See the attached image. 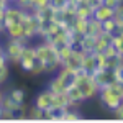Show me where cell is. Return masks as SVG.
<instances>
[{
  "label": "cell",
  "mask_w": 123,
  "mask_h": 123,
  "mask_svg": "<svg viewBox=\"0 0 123 123\" xmlns=\"http://www.w3.org/2000/svg\"><path fill=\"white\" fill-rule=\"evenodd\" d=\"M92 76H94V79L97 80L98 87L112 85L115 80H117V79H115V72L112 69H98V71H95Z\"/></svg>",
  "instance_id": "cell-7"
},
{
  "label": "cell",
  "mask_w": 123,
  "mask_h": 123,
  "mask_svg": "<svg viewBox=\"0 0 123 123\" xmlns=\"http://www.w3.org/2000/svg\"><path fill=\"white\" fill-rule=\"evenodd\" d=\"M8 74H10L8 64H7V66H2V67H0V84L7 82V79H8Z\"/></svg>",
  "instance_id": "cell-32"
},
{
  "label": "cell",
  "mask_w": 123,
  "mask_h": 123,
  "mask_svg": "<svg viewBox=\"0 0 123 123\" xmlns=\"http://www.w3.org/2000/svg\"><path fill=\"white\" fill-rule=\"evenodd\" d=\"M112 44L115 46L117 53L123 57V31H117L113 33V38H112Z\"/></svg>",
  "instance_id": "cell-23"
},
{
  "label": "cell",
  "mask_w": 123,
  "mask_h": 123,
  "mask_svg": "<svg viewBox=\"0 0 123 123\" xmlns=\"http://www.w3.org/2000/svg\"><path fill=\"white\" fill-rule=\"evenodd\" d=\"M87 26H89V20L85 18H79V17H74L72 21H71V30L76 33L77 36H82L87 33Z\"/></svg>",
  "instance_id": "cell-16"
},
{
  "label": "cell",
  "mask_w": 123,
  "mask_h": 123,
  "mask_svg": "<svg viewBox=\"0 0 123 123\" xmlns=\"http://www.w3.org/2000/svg\"><path fill=\"white\" fill-rule=\"evenodd\" d=\"M0 118H2V107H0Z\"/></svg>",
  "instance_id": "cell-41"
},
{
  "label": "cell",
  "mask_w": 123,
  "mask_h": 123,
  "mask_svg": "<svg viewBox=\"0 0 123 123\" xmlns=\"http://www.w3.org/2000/svg\"><path fill=\"white\" fill-rule=\"evenodd\" d=\"M112 38H113V33H105V31H102L98 36H95L94 53H104L105 48L112 44Z\"/></svg>",
  "instance_id": "cell-10"
},
{
  "label": "cell",
  "mask_w": 123,
  "mask_h": 123,
  "mask_svg": "<svg viewBox=\"0 0 123 123\" xmlns=\"http://www.w3.org/2000/svg\"><path fill=\"white\" fill-rule=\"evenodd\" d=\"M94 46H95V36L92 35H82L80 39H79V43H77V46L80 51H84V53H94Z\"/></svg>",
  "instance_id": "cell-15"
},
{
  "label": "cell",
  "mask_w": 123,
  "mask_h": 123,
  "mask_svg": "<svg viewBox=\"0 0 123 123\" xmlns=\"http://www.w3.org/2000/svg\"><path fill=\"white\" fill-rule=\"evenodd\" d=\"M12 2H13V0H12Z\"/></svg>",
  "instance_id": "cell-43"
},
{
  "label": "cell",
  "mask_w": 123,
  "mask_h": 123,
  "mask_svg": "<svg viewBox=\"0 0 123 123\" xmlns=\"http://www.w3.org/2000/svg\"><path fill=\"white\" fill-rule=\"evenodd\" d=\"M115 17V8L112 7H107L105 3H100L94 8V13H92V18H95L97 21H105V20H110Z\"/></svg>",
  "instance_id": "cell-8"
},
{
  "label": "cell",
  "mask_w": 123,
  "mask_h": 123,
  "mask_svg": "<svg viewBox=\"0 0 123 123\" xmlns=\"http://www.w3.org/2000/svg\"><path fill=\"white\" fill-rule=\"evenodd\" d=\"M18 64L23 72L31 74V71L35 69V64H36V48L26 44L25 49H23V54H21V57L18 61Z\"/></svg>",
  "instance_id": "cell-5"
},
{
  "label": "cell",
  "mask_w": 123,
  "mask_h": 123,
  "mask_svg": "<svg viewBox=\"0 0 123 123\" xmlns=\"http://www.w3.org/2000/svg\"><path fill=\"white\" fill-rule=\"evenodd\" d=\"M0 33H5V30H3V25L0 23Z\"/></svg>",
  "instance_id": "cell-39"
},
{
  "label": "cell",
  "mask_w": 123,
  "mask_h": 123,
  "mask_svg": "<svg viewBox=\"0 0 123 123\" xmlns=\"http://www.w3.org/2000/svg\"><path fill=\"white\" fill-rule=\"evenodd\" d=\"M0 107L2 108H8V110H12V112H20L23 107H25V104L23 105H20V104H17V102H13L12 98H10V95L7 94V95H3V98H2V102H0Z\"/></svg>",
  "instance_id": "cell-20"
},
{
  "label": "cell",
  "mask_w": 123,
  "mask_h": 123,
  "mask_svg": "<svg viewBox=\"0 0 123 123\" xmlns=\"http://www.w3.org/2000/svg\"><path fill=\"white\" fill-rule=\"evenodd\" d=\"M67 107H72V105H71V100H69V97H67L66 92L53 95V108H54L56 112H61V110H64Z\"/></svg>",
  "instance_id": "cell-14"
},
{
  "label": "cell",
  "mask_w": 123,
  "mask_h": 123,
  "mask_svg": "<svg viewBox=\"0 0 123 123\" xmlns=\"http://www.w3.org/2000/svg\"><path fill=\"white\" fill-rule=\"evenodd\" d=\"M113 117H115V118H118V120H123V102L113 110Z\"/></svg>",
  "instance_id": "cell-34"
},
{
  "label": "cell",
  "mask_w": 123,
  "mask_h": 123,
  "mask_svg": "<svg viewBox=\"0 0 123 123\" xmlns=\"http://www.w3.org/2000/svg\"><path fill=\"white\" fill-rule=\"evenodd\" d=\"M102 31H105V33H117V23H115V18H110V20L102 21Z\"/></svg>",
  "instance_id": "cell-28"
},
{
  "label": "cell",
  "mask_w": 123,
  "mask_h": 123,
  "mask_svg": "<svg viewBox=\"0 0 123 123\" xmlns=\"http://www.w3.org/2000/svg\"><path fill=\"white\" fill-rule=\"evenodd\" d=\"M53 92L49 90V89H44V90H41L38 95H36V98H35V105L39 107L41 110H46V108H53Z\"/></svg>",
  "instance_id": "cell-9"
},
{
  "label": "cell",
  "mask_w": 123,
  "mask_h": 123,
  "mask_svg": "<svg viewBox=\"0 0 123 123\" xmlns=\"http://www.w3.org/2000/svg\"><path fill=\"white\" fill-rule=\"evenodd\" d=\"M95 56V64H97V71L98 69H107V56L104 53H94Z\"/></svg>",
  "instance_id": "cell-29"
},
{
  "label": "cell",
  "mask_w": 123,
  "mask_h": 123,
  "mask_svg": "<svg viewBox=\"0 0 123 123\" xmlns=\"http://www.w3.org/2000/svg\"><path fill=\"white\" fill-rule=\"evenodd\" d=\"M8 64V61H7V57H5V53L3 51H0V67L2 66H7Z\"/></svg>",
  "instance_id": "cell-37"
},
{
  "label": "cell",
  "mask_w": 123,
  "mask_h": 123,
  "mask_svg": "<svg viewBox=\"0 0 123 123\" xmlns=\"http://www.w3.org/2000/svg\"><path fill=\"white\" fill-rule=\"evenodd\" d=\"M5 33L8 38H15V39H26L25 36V28H23V23L18 21V23H13L5 28Z\"/></svg>",
  "instance_id": "cell-13"
},
{
  "label": "cell",
  "mask_w": 123,
  "mask_h": 123,
  "mask_svg": "<svg viewBox=\"0 0 123 123\" xmlns=\"http://www.w3.org/2000/svg\"><path fill=\"white\" fill-rule=\"evenodd\" d=\"M104 54L107 57H110V56H115L117 54V49H115V46L113 44H110V46H107L105 48V51H104Z\"/></svg>",
  "instance_id": "cell-36"
},
{
  "label": "cell",
  "mask_w": 123,
  "mask_h": 123,
  "mask_svg": "<svg viewBox=\"0 0 123 123\" xmlns=\"http://www.w3.org/2000/svg\"><path fill=\"white\" fill-rule=\"evenodd\" d=\"M80 69H84L85 72L89 74H94L97 71V64H95V56L94 53H84V57H82V66Z\"/></svg>",
  "instance_id": "cell-18"
},
{
  "label": "cell",
  "mask_w": 123,
  "mask_h": 123,
  "mask_svg": "<svg viewBox=\"0 0 123 123\" xmlns=\"http://www.w3.org/2000/svg\"><path fill=\"white\" fill-rule=\"evenodd\" d=\"M82 57H84V51H80L79 48H74L72 53H71V56L67 57V61L62 66H67V67H71V69H74V71H77L82 66Z\"/></svg>",
  "instance_id": "cell-11"
},
{
  "label": "cell",
  "mask_w": 123,
  "mask_h": 123,
  "mask_svg": "<svg viewBox=\"0 0 123 123\" xmlns=\"http://www.w3.org/2000/svg\"><path fill=\"white\" fill-rule=\"evenodd\" d=\"M3 17H5V10L0 8V23H2V25H3Z\"/></svg>",
  "instance_id": "cell-38"
},
{
  "label": "cell",
  "mask_w": 123,
  "mask_h": 123,
  "mask_svg": "<svg viewBox=\"0 0 123 123\" xmlns=\"http://www.w3.org/2000/svg\"><path fill=\"white\" fill-rule=\"evenodd\" d=\"M98 97H100V104L108 110H115L118 105L123 102L122 92H120V82L115 80L112 85L107 87H100L98 90Z\"/></svg>",
  "instance_id": "cell-3"
},
{
  "label": "cell",
  "mask_w": 123,
  "mask_h": 123,
  "mask_svg": "<svg viewBox=\"0 0 123 123\" xmlns=\"http://www.w3.org/2000/svg\"><path fill=\"white\" fill-rule=\"evenodd\" d=\"M28 44V39H15V38H8V41L3 46V53L7 61L12 64H18L20 57L23 54V49Z\"/></svg>",
  "instance_id": "cell-4"
},
{
  "label": "cell",
  "mask_w": 123,
  "mask_h": 123,
  "mask_svg": "<svg viewBox=\"0 0 123 123\" xmlns=\"http://www.w3.org/2000/svg\"><path fill=\"white\" fill-rule=\"evenodd\" d=\"M66 94H67V97H69V100H71V105H79L80 102H84V100H85L82 90H80L76 84H69V85H67Z\"/></svg>",
  "instance_id": "cell-12"
},
{
  "label": "cell",
  "mask_w": 123,
  "mask_h": 123,
  "mask_svg": "<svg viewBox=\"0 0 123 123\" xmlns=\"http://www.w3.org/2000/svg\"><path fill=\"white\" fill-rule=\"evenodd\" d=\"M66 2H79V0H66Z\"/></svg>",
  "instance_id": "cell-40"
},
{
  "label": "cell",
  "mask_w": 123,
  "mask_h": 123,
  "mask_svg": "<svg viewBox=\"0 0 123 123\" xmlns=\"http://www.w3.org/2000/svg\"><path fill=\"white\" fill-rule=\"evenodd\" d=\"M72 49H74V46H71V44H62V46H57V56H59V61H61V66H62V64L67 61V57L71 56Z\"/></svg>",
  "instance_id": "cell-21"
},
{
  "label": "cell",
  "mask_w": 123,
  "mask_h": 123,
  "mask_svg": "<svg viewBox=\"0 0 123 123\" xmlns=\"http://www.w3.org/2000/svg\"><path fill=\"white\" fill-rule=\"evenodd\" d=\"M8 95H10V98H12L13 102H17V104H20V105L25 104V90H23V89H12Z\"/></svg>",
  "instance_id": "cell-25"
},
{
  "label": "cell",
  "mask_w": 123,
  "mask_h": 123,
  "mask_svg": "<svg viewBox=\"0 0 123 123\" xmlns=\"http://www.w3.org/2000/svg\"><path fill=\"white\" fill-rule=\"evenodd\" d=\"M115 23H117V31H123V2L115 8Z\"/></svg>",
  "instance_id": "cell-26"
},
{
  "label": "cell",
  "mask_w": 123,
  "mask_h": 123,
  "mask_svg": "<svg viewBox=\"0 0 123 123\" xmlns=\"http://www.w3.org/2000/svg\"><path fill=\"white\" fill-rule=\"evenodd\" d=\"M25 17V10L18 8L15 3H12L8 8H5V17H3V30L10 26V25H13V23H18L21 21Z\"/></svg>",
  "instance_id": "cell-6"
},
{
  "label": "cell",
  "mask_w": 123,
  "mask_h": 123,
  "mask_svg": "<svg viewBox=\"0 0 123 123\" xmlns=\"http://www.w3.org/2000/svg\"><path fill=\"white\" fill-rule=\"evenodd\" d=\"M0 51H3V46H2V44H0Z\"/></svg>",
  "instance_id": "cell-42"
},
{
  "label": "cell",
  "mask_w": 123,
  "mask_h": 123,
  "mask_svg": "<svg viewBox=\"0 0 123 123\" xmlns=\"http://www.w3.org/2000/svg\"><path fill=\"white\" fill-rule=\"evenodd\" d=\"M123 64V57L117 53L115 56H110L107 57V69H112V71H115V69H118V67Z\"/></svg>",
  "instance_id": "cell-24"
},
{
  "label": "cell",
  "mask_w": 123,
  "mask_h": 123,
  "mask_svg": "<svg viewBox=\"0 0 123 123\" xmlns=\"http://www.w3.org/2000/svg\"><path fill=\"white\" fill-rule=\"evenodd\" d=\"M36 48V61H39L43 66L46 67V72H54L57 71V67L61 66V61L57 56V48L51 43H41Z\"/></svg>",
  "instance_id": "cell-1"
},
{
  "label": "cell",
  "mask_w": 123,
  "mask_h": 123,
  "mask_svg": "<svg viewBox=\"0 0 123 123\" xmlns=\"http://www.w3.org/2000/svg\"><path fill=\"white\" fill-rule=\"evenodd\" d=\"M49 7V0H33V10H41Z\"/></svg>",
  "instance_id": "cell-31"
},
{
  "label": "cell",
  "mask_w": 123,
  "mask_h": 123,
  "mask_svg": "<svg viewBox=\"0 0 123 123\" xmlns=\"http://www.w3.org/2000/svg\"><path fill=\"white\" fill-rule=\"evenodd\" d=\"M72 84H76L77 87L82 90L85 100L97 97V95H98V90H100V87L97 84V80L94 79V76L89 74V72H85L84 69H77L76 72H74V80H72Z\"/></svg>",
  "instance_id": "cell-2"
},
{
  "label": "cell",
  "mask_w": 123,
  "mask_h": 123,
  "mask_svg": "<svg viewBox=\"0 0 123 123\" xmlns=\"http://www.w3.org/2000/svg\"><path fill=\"white\" fill-rule=\"evenodd\" d=\"M48 89L53 92V94H62V92H66V89H67V84L61 79V77H51L49 79V82H48Z\"/></svg>",
  "instance_id": "cell-17"
},
{
  "label": "cell",
  "mask_w": 123,
  "mask_h": 123,
  "mask_svg": "<svg viewBox=\"0 0 123 123\" xmlns=\"http://www.w3.org/2000/svg\"><path fill=\"white\" fill-rule=\"evenodd\" d=\"M64 3H66V0H49V5L54 10H62Z\"/></svg>",
  "instance_id": "cell-33"
},
{
  "label": "cell",
  "mask_w": 123,
  "mask_h": 123,
  "mask_svg": "<svg viewBox=\"0 0 123 123\" xmlns=\"http://www.w3.org/2000/svg\"><path fill=\"white\" fill-rule=\"evenodd\" d=\"M28 120H36V122H41L43 120V110L33 105L31 108H28Z\"/></svg>",
  "instance_id": "cell-27"
},
{
  "label": "cell",
  "mask_w": 123,
  "mask_h": 123,
  "mask_svg": "<svg viewBox=\"0 0 123 123\" xmlns=\"http://www.w3.org/2000/svg\"><path fill=\"white\" fill-rule=\"evenodd\" d=\"M74 72H76V71H74V69H71V67L59 66V67H57V71H56V76L61 77V79L69 85V84H72V80H74Z\"/></svg>",
  "instance_id": "cell-19"
},
{
  "label": "cell",
  "mask_w": 123,
  "mask_h": 123,
  "mask_svg": "<svg viewBox=\"0 0 123 123\" xmlns=\"http://www.w3.org/2000/svg\"><path fill=\"white\" fill-rule=\"evenodd\" d=\"M102 33V23L97 21L95 18H89V26H87V35L92 36H98Z\"/></svg>",
  "instance_id": "cell-22"
},
{
  "label": "cell",
  "mask_w": 123,
  "mask_h": 123,
  "mask_svg": "<svg viewBox=\"0 0 123 123\" xmlns=\"http://www.w3.org/2000/svg\"><path fill=\"white\" fill-rule=\"evenodd\" d=\"M15 118H17L15 112H12L8 108H2V118L0 120H15Z\"/></svg>",
  "instance_id": "cell-30"
},
{
  "label": "cell",
  "mask_w": 123,
  "mask_h": 123,
  "mask_svg": "<svg viewBox=\"0 0 123 123\" xmlns=\"http://www.w3.org/2000/svg\"><path fill=\"white\" fill-rule=\"evenodd\" d=\"M123 0H102V3H105L107 7H112V8H117Z\"/></svg>",
  "instance_id": "cell-35"
}]
</instances>
